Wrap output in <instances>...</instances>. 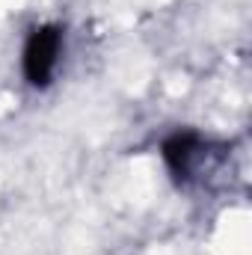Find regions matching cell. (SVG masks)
Segmentation results:
<instances>
[{
  "label": "cell",
  "mask_w": 252,
  "mask_h": 255,
  "mask_svg": "<svg viewBox=\"0 0 252 255\" xmlns=\"http://www.w3.org/2000/svg\"><path fill=\"white\" fill-rule=\"evenodd\" d=\"M60 57H63V30L54 24L36 27L24 45V77L33 86H48L60 68Z\"/></svg>",
  "instance_id": "1"
}]
</instances>
